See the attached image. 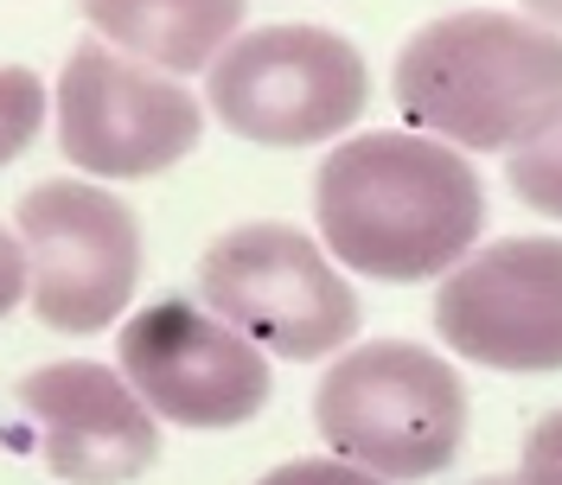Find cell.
Listing matches in <instances>:
<instances>
[{
	"label": "cell",
	"instance_id": "6da1fadb",
	"mask_svg": "<svg viewBox=\"0 0 562 485\" xmlns=\"http://www.w3.org/2000/svg\"><path fill=\"white\" fill-rule=\"evenodd\" d=\"M319 249L371 281L448 275L486 230L473 160L428 135L371 128L339 140L314 179Z\"/></svg>",
	"mask_w": 562,
	"mask_h": 485
},
{
	"label": "cell",
	"instance_id": "7a4b0ae2",
	"mask_svg": "<svg viewBox=\"0 0 562 485\" xmlns=\"http://www.w3.org/2000/svg\"><path fill=\"white\" fill-rule=\"evenodd\" d=\"M396 103L454 154L518 147L562 103V33L498 7L441 13L396 52Z\"/></svg>",
	"mask_w": 562,
	"mask_h": 485
},
{
	"label": "cell",
	"instance_id": "3957f363",
	"mask_svg": "<svg viewBox=\"0 0 562 485\" xmlns=\"http://www.w3.org/2000/svg\"><path fill=\"white\" fill-rule=\"evenodd\" d=\"M314 421L333 460H346L371 480H435L467 448V383L428 346L364 339L326 364Z\"/></svg>",
	"mask_w": 562,
	"mask_h": 485
},
{
	"label": "cell",
	"instance_id": "277c9868",
	"mask_svg": "<svg viewBox=\"0 0 562 485\" xmlns=\"http://www.w3.org/2000/svg\"><path fill=\"white\" fill-rule=\"evenodd\" d=\"M199 307L262 358L314 364L358 339V294L294 224H237L199 262Z\"/></svg>",
	"mask_w": 562,
	"mask_h": 485
},
{
	"label": "cell",
	"instance_id": "5b68a950",
	"mask_svg": "<svg viewBox=\"0 0 562 485\" xmlns=\"http://www.w3.org/2000/svg\"><path fill=\"white\" fill-rule=\"evenodd\" d=\"M211 115L256 147H314L346 135L371 103L364 52L326 26L237 33L211 58Z\"/></svg>",
	"mask_w": 562,
	"mask_h": 485
},
{
	"label": "cell",
	"instance_id": "8992f818",
	"mask_svg": "<svg viewBox=\"0 0 562 485\" xmlns=\"http://www.w3.org/2000/svg\"><path fill=\"white\" fill-rule=\"evenodd\" d=\"M13 237L26 256V301L52 332L90 339L135 301L140 224L103 185L90 179L33 185L13 211Z\"/></svg>",
	"mask_w": 562,
	"mask_h": 485
},
{
	"label": "cell",
	"instance_id": "52a82bcc",
	"mask_svg": "<svg viewBox=\"0 0 562 485\" xmlns=\"http://www.w3.org/2000/svg\"><path fill=\"white\" fill-rule=\"evenodd\" d=\"M205 135V103L160 70L83 38L58 70V147L97 179H154Z\"/></svg>",
	"mask_w": 562,
	"mask_h": 485
},
{
	"label": "cell",
	"instance_id": "ba28073f",
	"mask_svg": "<svg viewBox=\"0 0 562 485\" xmlns=\"http://www.w3.org/2000/svg\"><path fill=\"white\" fill-rule=\"evenodd\" d=\"M122 383L140 396V409L173 428H244L269 403V358L237 339L224 319H211L199 301H154L140 307L122 339Z\"/></svg>",
	"mask_w": 562,
	"mask_h": 485
},
{
	"label": "cell",
	"instance_id": "9c48e42d",
	"mask_svg": "<svg viewBox=\"0 0 562 485\" xmlns=\"http://www.w3.org/2000/svg\"><path fill=\"white\" fill-rule=\"evenodd\" d=\"M435 332L486 371H562V237H505L467 249L441 275Z\"/></svg>",
	"mask_w": 562,
	"mask_h": 485
},
{
	"label": "cell",
	"instance_id": "30bf717a",
	"mask_svg": "<svg viewBox=\"0 0 562 485\" xmlns=\"http://www.w3.org/2000/svg\"><path fill=\"white\" fill-rule=\"evenodd\" d=\"M20 409L38 428L45 473L65 485H128L160 460V421L109 364H38L20 377Z\"/></svg>",
	"mask_w": 562,
	"mask_h": 485
},
{
	"label": "cell",
	"instance_id": "8fae6325",
	"mask_svg": "<svg viewBox=\"0 0 562 485\" xmlns=\"http://www.w3.org/2000/svg\"><path fill=\"white\" fill-rule=\"evenodd\" d=\"M83 20L97 26V45H115L122 58L186 77L211 70V58L244 33L249 0H77Z\"/></svg>",
	"mask_w": 562,
	"mask_h": 485
},
{
	"label": "cell",
	"instance_id": "7c38bea8",
	"mask_svg": "<svg viewBox=\"0 0 562 485\" xmlns=\"http://www.w3.org/2000/svg\"><path fill=\"white\" fill-rule=\"evenodd\" d=\"M505 179H512V192H518L530 211L562 217V103L505 154Z\"/></svg>",
	"mask_w": 562,
	"mask_h": 485
},
{
	"label": "cell",
	"instance_id": "4fadbf2b",
	"mask_svg": "<svg viewBox=\"0 0 562 485\" xmlns=\"http://www.w3.org/2000/svg\"><path fill=\"white\" fill-rule=\"evenodd\" d=\"M45 109H52V90H45V77H38V70L0 65V167H7V160H20V154L38 140Z\"/></svg>",
	"mask_w": 562,
	"mask_h": 485
},
{
	"label": "cell",
	"instance_id": "5bb4252c",
	"mask_svg": "<svg viewBox=\"0 0 562 485\" xmlns=\"http://www.w3.org/2000/svg\"><path fill=\"white\" fill-rule=\"evenodd\" d=\"M256 485H384V480L358 473V466H346V460H288V466H276V473H262Z\"/></svg>",
	"mask_w": 562,
	"mask_h": 485
},
{
	"label": "cell",
	"instance_id": "9a60e30c",
	"mask_svg": "<svg viewBox=\"0 0 562 485\" xmlns=\"http://www.w3.org/2000/svg\"><path fill=\"white\" fill-rule=\"evenodd\" d=\"M518 466H537V473H550V480L562 485V409H550V416L530 428L525 460H518Z\"/></svg>",
	"mask_w": 562,
	"mask_h": 485
},
{
	"label": "cell",
	"instance_id": "2e32d148",
	"mask_svg": "<svg viewBox=\"0 0 562 485\" xmlns=\"http://www.w3.org/2000/svg\"><path fill=\"white\" fill-rule=\"evenodd\" d=\"M26 301V256H20V237L0 224V319Z\"/></svg>",
	"mask_w": 562,
	"mask_h": 485
},
{
	"label": "cell",
	"instance_id": "e0dca14e",
	"mask_svg": "<svg viewBox=\"0 0 562 485\" xmlns=\"http://www.w3.org/2000/svg\"><path fill=\"white\" fill-rule=\"evenodd\" d=\"M518 7H525V20H537V26L562 33V0H518Z\"/></svg>",
	"mask_w": 562,
	"mask_h": 485
},
{
	"label": "cell",
	"instance_id": "ac0fdd59",
	"mask_svg": "<svg viewBox=\"0 0 562 485\" xmlns=\"http://www.w3.org/2000/svg\"><path fill=\"white\" fill-rule=\"evenodd\" d=\"M473 485H557V480L537 473V466H518V473H486V480H473Z\"/></svg>",
	"mask_w": 562,
	"mask_h": 485
}]
</instances>
